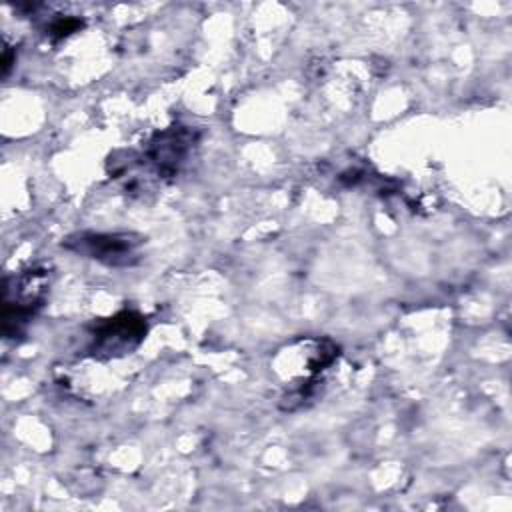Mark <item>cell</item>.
Segmentation results:
<instances>
[{"label": "cell", "instance_id": "obj_1", "mask_svg": "<svg viewBox=\"0 0 512 512\" xmlns=\"http://www.w3.org/2000/svg\"><path fill=\"white\" fill-rule=\"evenodd\" d=\"M50 286V268L32 266L18 276L4 278V338H16L24 332L32 316L42 308Z\"/></svg>", "mask_w": 512, "mask_h": 512}, {"label": "cell", "instance_id": "obj_2", "mask_svg": "<svg viewBox=\"0 0 512 512\" xmlns=\"http://www.w3.org/2000/svg\"><path fill=\"white\" fill-rule=\"evenodd\" d=\"M144 238L136 232H76L62 246L84 258L112 268H128L140 262Z\"/></svg>", "mask_w": 512, "mask_h": 512}, {"label": "cell", "instance_id": "obj_3", "mask_svg": "<svg viewBox=\"0 0 512 512\" xmlns=\"http://www.w3.org/2000/svg\"><path fill=\"white\" fill-rule=\"evenodd\" d=\"M146 336V320L134 310H122L92 330L88 354L94 358H116L132 352Z\"/></svg>", "mask_w": 512, "mask_h": 512}, {"label": "cell", "instance_id": "obj_4", "mask_svg": "<svg viewBox=\"0 0 512 512\" xmlns=\"http://www.w3.org/2000/svg\"><path fill=\"white\" fill-rule=\"evenodd\" d=\"M194 142H196L194 130L186 126L166 128L162 132H156L150 138L142 154V160H146L154 168L158 178H174L182 162L186 160L188 152L192 150Z\"/></svg>", "mask_w": 512, "mask_h": 512}, {"label": "cell", "instance_id": "obj_5", "mask_svg": "<svg viewBox=\"0 0 512 512\" xmlns=\"http://www.w3.org/2000/svg\"><path fill=\"white\" fill-rule=\"evenodd\" d=\"M82 28V20L74 18V16H60L56 20H52V24L46 28V34L56 42L62 40L66 36H70L72 32H78Z\"/></svg>", "mask_w": 512, "mask_h": 512}, {"label": "cell", "instance_id": "obj_6", "mask_svg": "<svg viewBox=\"0 0 512 512\" xmlns=\"http://www.w3.org/2000/svg\"><path fill=\"white\" fill-rule=\"evenodd\" d=\"M14 58H16V54H14L10 48H6V50H4V56H2V74H4V76L10 72V66H12Z\"/></svg>", "mask_w": 512, "mask_h": 512}]
</instances>
